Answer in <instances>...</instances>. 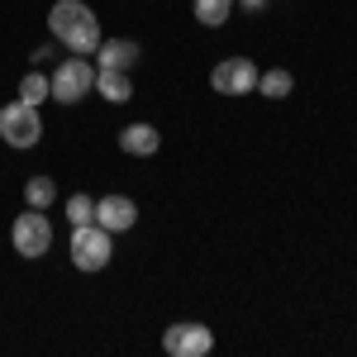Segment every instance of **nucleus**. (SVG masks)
Returning a JSON list of instances; mask_svg holds the SVG:
<instances>
[{
	"label": "nucleus",
	"instance_id": "f257e3e1",
	"mask_svg": "<svg viewBox=\"0 0 357 357\" xmlns=\"http://www.w3.org/2000/svg\"><path fill=\"white\" fill-rule=\"evenodd\" d=\"M48 29H53L57 43L77 57L100 48V15L91 5H82V0H57L53 10H48Z\"/></svg>",
	"mask_w": 357,
	"mask_h": 357
},
{
	"label": "nucleus",
	"instance_id": "f03ea898",
	"mask_svg": "<svg viewBox=\"0 0 357 357\" xmlns=\"http://www.w3.org/2000/svg\"><path fill=\"white\" fill-rule=\"evenodd\" d=\"M114 257V234L100 224H77L72 229V267L77 272H105Z\"/></svg>",
	"mask_w": 357,
	"mask_h": 357
},
{
	"label": "nucleus",
	"instance_id": "7ed1b4c3",
	"mask_svg": "<svg viewBox=\"0 0 357 357\" xmlns=\"http://www.w3.org/2000/svg\"><path fill=\"white\" fill-rule=\"evenodd\" d=\"M48 86H53V100L57 105H77V100H86L91 91H96V67L86 62V57H67V62H57V72L48 77Z\"/></svg>",
	"mask_w": 357,
	"mask_h": 357
},
{
	"label": "nucleus",
	"instance_id": "20e7f679",
	"mask_svg": "<svg viewBox=\"0 0 357 357\" xmlns=\"http://www.w3.org/2000/svg\"><path fill=\"white\" fill-rule=\"evenodd\" d=\"M0 138L10 148H33L43 138V114H38V105H24V100L0 105Z\"/></svg>",
	"mask_w": 357,
	"mask_h": 357
},
{
	"label": "nucleus",
	"instance_id": "39448f33",
	"mask_svg": "<svg viewBox=\"0 0 357 357\" xmlns=\"http://www.w3.org/2000/svg\"><path fill=\"white\" fill-rule=\"evenodd\" d=\"M10 243L20 257H43L53 248V224H48V210H24L20 220L10 224Z\"/></svg>",
	"mask_w": 357,
	"mask_h": 357
},
{
	"label": "nucleus",
	"instance_id": "423d86ee",
	"mask_svg": "<svg viewBox=\"0 0 357 357\" xmlns=\"http://www.w3.org/2000/svg\"><path fill=\"white\" fill-rule=\"evenodd\" d=\"M210 86L220 96H252L257 91V62L252 57H224L220 67L210 72Z\"/></svg>",
	"mask_w": 357,
	"mask_h": 357
},
{
	"label": "nucleus",
	"instance_id": "0eeeda50",
	"mask_svg": "<svg viewBox=\"0 0 357 357\" xmlns=\"http://www.w3.org/2000/svg\"><path fill=\"white\" fill-rule=\"evenodd\" d=\"M162 348L172 357H205L215 348V333L205 329V324H195V319H181V324H172L162 333Z\"/></svg>",
	"mask_w": 357,
	"mask_h": 357
},
{
	"label": "nucleus",
	"instance_id": "6e6552de",
	"mask_svg": "<svg viewBox=\"0 0 357 357\" xmlns=\"http://www.w3.org/2000/svg\"><path fill=\"white\" fill-rule=\"evenodd\" d=\"M96 224L110 229V234H124L138 224V205L129 195H105V200H96Z\"/></svg>",
	"mask_w": 357,
	"mask_h": 357
},
{
	"label": "nucleus",
	"instance_id": "1a4fd4ad",
	"mask_svg": "<svg viewBox=\"0 0 357 357\" xmlns=\"http://www.w3.org/2000/svg\"><path fill=\"white\" fill-rule=\"evenodd\" d=\"M138 53H143V48H138L134 38H100V48H96V57H100L105 72H129L138 62Z\"/></svg>",
	"mask_w": 357,
	"mask_h": 357
},
{
	"label": "nucleus",
	"instance_id": "9d476101",
	"mask_svg": "<svg viewBox=\"0 0 357 357\" xmlns=\"http://www.w3.org/2000/svg\"><path fill=\"white\" fill-rule=\"evenodd\" d=\"M162 148V134L153 129V124H129V129H119V153H129V158H153Z\"/></svg>",
	"mask_w": 357,
	"mask_h": 357
},
{
	"label": "nucleus",
	"instance_id": "9b49d317",
	"mask_svg": "<svg viewBox=\"0 0 357 357\" xmlns=\"http://www.w3.org/2000/svg\"><path fill=\"white\" fill-rule=\"evenodd\" d=\"M96 91H100V96H105L110 105H124V100L134 96V86H129V77H124V72H105V67L96 72Z\"/></svg>",
	"mask_w": 357,
	"mask_h": 357
},
{
	"label": "nucleus",
	"instance_id": "f8f14e48",
	"mask_svg": "<svg viewBox=\"0 0 357 357\" xmlns=\"http://www.w3.org/2000/svg\"><path fill=\"white\" fill-rule=\"evenodd\" d=\"M257 91H262L267 100H286V96L296 91V77H291L286 67H272V72H257Z\"/></svg>",
	"mask_w": 357,
	"mask_h": 357
},
{
	"label": "nucleus",
	"instance_id": "ddd939ff",
	"mask_svg": "<svg viewBox=\"0 0 357 357\" xmlns=\"http://www.w3.org/2000/svg\"><path fill=\"white\" fill-rule=\"evenodd\" d=\"M53 200H57L53 176H29V181H24V205H29V210H48Z\"/></svg>",
	"mask_w": 357,
	"mask_h": 357
},
{
	"label": "nucleus",
	"instance_id": "4468645a",
	"mask_svg": "<svg viewBox=\"0 0 357 357\" xmlns=\"http://www.w3.org/2000/svg\"><path fill=\"white\" fill-rule=\"evenodd\" d=\"M229 15H234V0H195V20L205 29L229 24Z\"/></svg>",
	"mask_w": 357,
	"mask_h": 357
},
{
	"label": "nucleus",
	"instance_id": "2eb2a0df",
	"mask_svg": "<svg viewBox=\"0 0 357 357\" xmlns=\"http://www.w3.org/2000/svg\"><path fill=\"white\" fill-rule=\"evenodd\" d=\"M20 100H24V105H43V100H53V86H48V77H43L38 67L20 82Z\"/></svg>",
	"mask_w": 357,
	"mask_h": 357
},
{
	"label": "nucleus",
	"instance_id": "dca6fc26",
	"mask_svg": "<svg viewBox=\"0 0 357 357\" xmlns=\"http://www.w3.org/2000/svg\"><path fill=\"white\" fill-rule=\"evenodd\" d=\"M67 220H72V229H77V224H96V200L77 191L72 200H67Z\"/></svg>",
	"mask_w": 357,
	"mask_h": 357
},
{
	"label": "nucleus",
	"instance_id": "f3484780",
	"mask_svg": "<svg viewBox=\"0 0 357 357\" xmlns=\"http://www.w3.org/2000/svg\"><path fill=\"white\" fill-rule=\"evenodd\" d=\"M53 57H57V48H53V43H38V48L29 53V62H33V67H43V62H53Z\"/></svg>",
	"mask_w": 357,
	"mask_h": 357
},
{
	"label": "nucleus",
	"instance_id": "a211bd4d",
	"mask_svg": "<svg viewBox=\"0 0 357 357\" xmlns=\"http://www.w3.org/2000/svg\"><path fill=\"white\" fill-rule=\"evenodd\" d=\"M234 5H238V10H248V15H262V10H267V0H234Z\"/></svg>",
	"mask_w": 357,
	"mask_h": 357
}]
</instances>
